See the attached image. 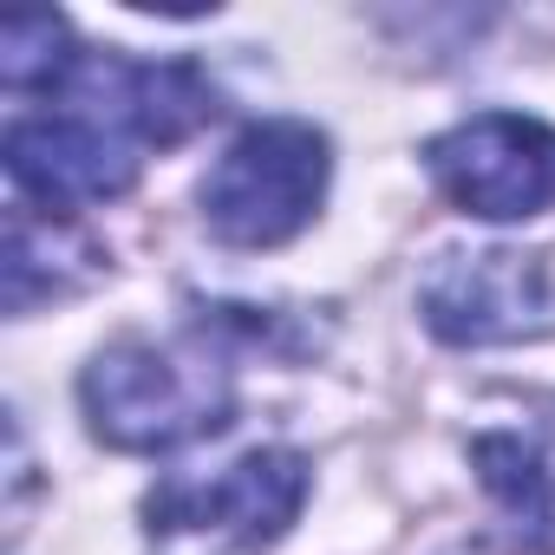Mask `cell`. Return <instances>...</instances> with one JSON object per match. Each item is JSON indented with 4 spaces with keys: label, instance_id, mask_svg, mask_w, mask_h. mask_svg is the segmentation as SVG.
<instances>
[{
    "label": "cell",
    "instance_id": "6da1fadb",
    "mask_svg": "<svg viewBox=\"0 0 555 555\" xmlns=\"http://www.w3.org/2000/svg\"><path fill=\"white\" fill-rule=\"evenodd\" d=\"M86 418L112 451H177L235 412V379L203 340H118L79 379Z\"/></svg>",
    "mask_w": 555,
    "mask_h": 555
},
{
    "label": "cell",
    "instance_id": "7a4b0ae2",
    "mask_svg": "<svg viewBox=\"0 0 555 555\" xmlns=\"http://www.w3.org/2000/svg\"><path fill=\"white\" fill-rule=\"evenodd\" d=\"M327 170L334 157L314 125L301 118L248 125L203 177V222L229 248H282L321 216Z\"/></svg>",
    "mask_w": 555,
    "mask_h": 555
},
{
    "label": "cell",
    "instance_id": "3957f363",
    "mask_svg": "<svg viewBox=\"0 0 555 555\" xmlns=\"http://www.w3.org/2000/svg\"><path fill=\"white\" fill-rule=\"evenodd\" d=\"M418 314L451 347H509L555 327V274L535 248H451L425 268Z\"/></svg>",
    "mask_w": 555,
    "mask_h": 555
},
{
    "label": "cell",
    "instance_id": "277c9868",
    "mask_svg": "<svg viewBox=\"0 0 555 555\" xmlns=\"http://www.w3.org/2000/svg\"><path fill=\"white\" fill-rule=\"evenodd\" d=\"M301 503H308V457L268 444V451L235 457L209 483H170L164 496H151V535L255 555L288 535Z\"/></svg>",
    "mask_w": 555,
    "mask_h": 555
},
{
    "label": "cell",
    "instance_id": "5b68a950",
    "mask_svg": "<svg viewBox=\"0 0 555 555\" xmlns=\"http://www.w3.org/2000/svg\"><path fill=\"white\" fill-rule=\"evenodd\" d=\"M438 190L483 222H522L555 209V125L522 112H477L425 151Z\"/></svg>",
    "mask_w": 555,
    "mask_h": 555
},
{
    "label": "cell",
    "instance_id": "8992f818",
    "mask_svg": "<svg viewBox=\"0 0 555 555\" xmlns=\"http://www.w3.org/2000/svg\"><path fill=\"white\" fill-rule=\"evenodd\" d=\"M8 177L40 203V209H79L125 196L138 177V144L112 131L92 112H47V118H14L8 125Z\"/></svg>",
    "mask_w": 555,
    "mask_h": 555
},
{
    "label": "cell",
    "instance_id": "52a82bcc",
    "mask_svg": "<svg viewBox=\"0 0 555 555\" xmlns=\"http://www.w3.org/2000/svg\"><path fill=\"white\" fill-rule=\"evenodd\" d=\"M73 105L125 131L131 144H183L216 118V92L190 60H118V53H79L66 79Z\"/></svg>",
    "mask_w": 555,
    "mask_h": 555
},
{
    "label": "cell",
    "instance_id": "ba28073f",
    "mask_svg": "<svg viewBox=\"0 0 555 555\" xmlns=\"http://www.w3.org/2000/svg\"><path fill=\"white\" fill-rule=\"evenodd\" d=\"M99 274H105V248L79 222L34 216V209L8 216V255H0V295H8V314H34L40 301H66L79 288H92Z\"/></svg>",
    "mask_w": 555,
    "mask_h": 555
},
{
    "label": "cell",
    "instance_id": "9c48e42d",
    "mask_svg": "<svg viewBox=\"0 0 555 555\" xmlns=\"http://www.w3.org/2000/svg\"><path fill=\"white\" fill-rule=\"evenodd\" d=\"M470 464L483 490L503 503L516 522L522 548H555V425H522V431H483L470 438Z\"/></svg>",
    "mask_w": 555,
    "mask_h": 555
},
{
    "label": "cell",
    "instance_id": "30bf717a",
    "mask_svg": "<svg viewBox=\"0 0 555 555\" xmlns=\"http://www.w3.org/2000/svg\"><path fill=\"white\" fill-rule=\"evenodd\" d=\"M79 66L73 53V27L47 8L34 14H8L0 21V79L14 92H40V86H66Z\"/></svg>",
    "mask_w": 555,
    "mask_h": 555
}]
</instances>
